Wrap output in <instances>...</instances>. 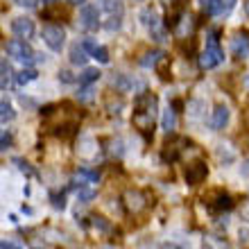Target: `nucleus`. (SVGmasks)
<instances>
[{
  "label": "nucleus",
  "mask_w": 249,
  "mask_h": 249,
  "mask_svg": "<svg viewBox=\"0 0 249 249\" xmlns=\"http://www.w3.org/2000/svg\"><path fill=\"white\" fill-rule=\"evenodd\" d=\"M50 199H53V206H54V209H66L64 195H57V193H53V195H50Z\"/></svg>",
  "instance_id": "obj_29"
},
{
  "label": "nucleus",
  "mask_w": 249,
  "mask_h": 249,
  "mask_svg": "<svg viewBox=\"0 0 249 249\" xmlns=\"http://www.w3.org/2000/svg\"><path fill=\"white\" fill-rule=\"evenodd\" d=\"M224 61V53L220 48V39H217V32H209L206 36V48L204 53L199 54V66L204 71H211V68H217V66Z\"/></svg>",
  "instance_id": "obj_2"
},
{
  "label": "nucleus",
  "mask_w": 249,
  "mask_h": 249,
  "mask_svg": "<svg viewBox=\"0 0 249 249\" xmlns=\"http://www.w3.org/2000/svg\"><path fill=\"white\" fill-rule=\"evenodd\" d=\"M79 25L84 27L86 32H95L100 27V9L95 5H82L79 12Z\"/></svg>",
  "instance_id": "obj_5"
},
{
  "label": "nucleus",
  "mask_w": 249,
  "mask_h": 249,
  "mask_svg": "<svg viewBox=\"0 0 249 249\" xmlns=\"http://www.w3.org/2000/svg\"><path fill=\"white\" fill-rule=\"evenodd\" d=\"M86 59H89V53L84 50V46H79V43H75V46L71 48V64L75 66H84Z\"/></svg>",
  "instance_id": "obj_13"
},
{
  "label": "nucleus",
  "mask_w": 249,
  "mask_h": 249,
  "mask_svg": "<svg viewBox=\"0 0 249 249\" xmlns=\"http://www.w3.org/2000/svg\"><path fill=\"white\" fill-rule=\"evenodd\" d=\"M124 199H127V209L134 211V213H138V211L145 206V197L138 193V190H129L127 195H124Z\"/></svg>",
  "instance_id": "obj_11"
},
{
  "label": "nucleus",
  "mask_w": 249,
  "mask_h": 249,
  "mask_svg": "<svg viewBox=\"0 0 249 249\" xmlns=\"http://www.w3.org/2000/svg\"><path fill=\"white\" fill-rule=\"evenodd\" d=\"M18 7H25V9H34L36 7V0H14Z\"/></svg>",
  "instance_id": "obj_31"
},
{
  "label": "nucleus",
  "mask_w": 249,
  "mask_h": 249,
  "mask_svg": "<svg viewBox=\"0 0 249 249\" xmlns=\"http://www.w3.org/2000/svg\"><path fill=\"white\" fill-rule=\"evenodd\" d=\"M231 53L238 59H247L249 57V36L247 34H238L231 39Z\"/></svg>",
  "instance_id": "obj_8"
},
{
  "label": "nucleus",
  "mask_w": 249,
  "mask_h": 249,
  "mask_svg": "<svg viewBox=\"0 0 249 249\" xmlns=\"http://www.w3.org/2000/svg\"><path fill=\"white\" fill-rule=\"evenodd\" d=\"M141 23H143L150 32H157L159 27H161V20H159V14L152 9V7H145L143 12H141Z\"/></svg>",
  "instance_id": "obj_10"
},
{
  "label": "nucleus",
  "mask_w": 249,
  "mask_h": 249,
  "mask_svg": "<svg viewBox=\"0 0 249 249\" xmlns=\"http://www.w3.org/2000/svg\"><path fill=\"white\" fill-rule=\"evenodd\" d=\"M175 127H177V111H175L172 107H168V109L163 111V118H161V129L170 134Z\"/></svg>",
  "instance_id": "obj_12"
},
{
  "label": "nucleus",
  "mask_w": 249,
  "mask_h": 249,
  "mask_svg": "<svg viewBox=\"0 0 249 249\" xmlns=\"http://www.w3.org/2000/svg\"><path fill=\"white\" fill-rule=\"evenodd\" d=\"M34 79H36V71L27 68V71H20L18 75H16V84H18V86H27L30 82H34Z\"/></svg>",
  "instance_id": "obj_18"
},
{
  "label": "nucleus",
  "mask_w": 249,
  "mask_h": 249,
  "mask_svg": "<svg viewBox=\"0 0 249 249\" xmlns=\"http://www.w3.org/2000/svg\"><path fill=\"white\" fill-rule=\"evenodd\" d=\"M243 175H245V177H249V161H245V165H243Z\"/></svg>",
  "instance_id": "obj_38"
},
{
  "label": "nucleus",
  "mask_w": 249,
  "mask_h": 249,
  "mask_svg": "<svg viewBox=\"0 0 249 249\" xmlns=\"http://www.w3.org/2000/svg\"><path fill=\"white\" fill-rule=\"evenodd\" d=\"M206 177H209V168H206L204 161H195V163H190L188 168H186V184L188 186L202 184Z\"/></svg>",
  "instance_id": "obj_6"
},
{
  "label": "nucleus",
  "mask_w": 249,
  "mask_h": 249,
  "mask_svg": "<svg viewBox=\"0 0 249 249\" xmlns=\"http://www.w3.org/2000/svg\"><path fill=\"white\" fill-rule=\"evenodd\" d=\"M12 163H14V165H16V168H18V170H20V172H23V175H27V177H30V175H34V170H32V165L27 163L25 159H18V157H16V159H14V161H12Z\"/></svg>",
  "instance_id": "obj_22"
},
{
  "label": "nucleus",
  "mask_w": 249,
  "mask_h": 249,
  "mask_svg": "<svg viewBox=\"0 0 249 249\" xmlns=\"http://www.w3.org/2000/svg\"><path fill=\"white\" fill-rule=\"evenodd\" d=\"M154 116H157V98L152 93L138 95L136 100V111H134V123L141 131H147L154 124Z\"/></svg>",
  "instance_id": "obj_1"
},
{
  "label": "nucleus",
  "mask_w": 249,
  "mask_h": 249,
  "mask_svg": "<svg viewBox=\"0 0 249 249\" xmlns=\"http://www.w3.org/2000/svg\"><path fill=\"white\" fill-rule=\"evenodd\" d=\"M229 118H231L229 107L217 105L215 109H213V118H211V127H213V129H224V127L229 124Z\"/></svg>",
  "instance_id": "obj_9"
},
{
  "label": "nucleus",
  "mask_w": 249,
  "mask_h": 249,
  "mask_svg": "<svg viewBox=\"0 0 249 249\" xmlns=\"http://www.w3.org/2000/svg\"><path fill=\"white\" fill-rule=\"evenodd\" d=\"M16 118V111H14V107L7 102V100H2L0 102V120L2 123H12V120Z\"/></svg>",
  "instance_id": "obj_17"
},
{
  "label": "nucleus",
  "mask_w": 249,
  "mask_h": 249,
  "mask_svg": "<svg viewBox=\"0 0 249 249\" xmlns=\"http://www.w3.org/2000/svg\"><path fill=\"white\" fill-rule=\"evenodd\" d=\"M120 25H123V23H120V16H118V18H113V16H111V23H107V30H109V32H113V30H120Z\"/></svg>",
  "instance_id": "obj_32"
},
{
  "label": "nucleus",
  "mask_w": 249,
  "mask_h": 249,
  "mask_svg": "<svg viewBox=\"0 0 249 249\" xmlns=\"http://www.w3.org/2000/svg\"><path fill=\"white\" fill-rule=\"evenodd\" d=\"M91 57L95 61H100V64H109V50H107V48H102V46L95 48V50L91 53Z\"/></svg>",
  "instance_id": "obj_21"
},
{
  "label": "nucleus",
  "mask_w": 249,
  "mask_h": 249,
  "mask_svg": "<svg viewBox=\"0 0 249 249\" xmlns=\"http://www.w3.org/2000/svg\"><path fill=\"white\" fill-rule=\"evenodd\" d=\"M77 175H79V177H84L86 181H91V184H93V181H98V179H100V175H98V172H95V170H89V168H79V170H77Z\"/></svg>",
  "instance_id": "obj_25"
},
{
  "label": "nucleus",
  "mask_w": 249,
  "mask_h": 249,
  "mask_svg": "<svg viewBox=\"0 0 249 249\" xmlns=\"http://www.w3.org/2000/svg\"><path fill=\"white\" fill-rule=\"evenodd\" d=\"M100 75H102V72H100L98 68H86V71L79 75V86H91L93 82L100 79Z\"/></svg>",
  "instance_id": "obj_15"
},
{
  "label": "nucleus",
  "mask_w": 249,
  "mask_h": 249,
  "mask_svg": "<svg viewBox=\"0 0 249 249\" xmlns=\"http://www.w3.org/2000/svg\"><path fill=\"white\" fill-rule=\"evenodd\" d=\"M245 9H247V14H249V2H247V5H245Z\"/></svg>",
  "instance_id": "obj_39"
},
{
  "label": "nucleus",
  "mask_w": 249,
  "mask_h": 249,
  "mask_svg": "<svg viewBox=\"0 0 249 249\" xmlns=\"http://www.w3.org/2000/svg\"><path fill=\"white\" fill-rule=\"evenodd\" d=\"M204 9L211 16H217V14H222V0H204Z\"/></svg>",
  "instance_id": "obj_20"
},
{
  "label": "nucleus",
  "mask_w": 249,
  "mask_h": 249,
  "mask_svg": "<svg viewBox=\"0 0 249 249\" xmlns=\"http://www.w3.org/2000/svg\"><path fill=\"white\" fill-rule=\"evenodd\" d=\"M0 249H23V245L12 240V238H5V240L0 243Z\"/></svg>",
  "instance_id": "obj_27"
},
{
  "label": "nucleus",
  "mask_w": 249,
  "mask_h": 249,
  "mask_svg": "<svg viewBox=\"0 0 249 249\" xmlns=\"http://www.w3.org/2000/svg\"><path fill=\"white\" fill-rule=\"evenodd\" d=\"M213 209L215 211H231L233 209V199L229 195H224V193H217V199L213 202Z\"/></svg>",
  "instance_id": "obj_16"
},
{
  "label": "nucleus",
  "mask_w": 249,
  "mask_h": 249,
  "mask_svg": "<svg viewBox=\"0 0 249 249\" xmlns=\"http://www.w3.org/2000/svg\"><path fill=\"white\" fill-rule=\"evenodd\" d=\"M59 79H61V82H66V84H68V82H72V75H71V72H68V71H61V72H59Z\"/></svg>",
  "instance_id": "obj_35"
},
{
  "label": "nucleus",
  "mask_w": 249,
  "mask_h": 249,
  "mask_svg": "<svg viewBox=\"0 0 249 249\" xmlns=\"http://www.w3.org/2000/svg\"><path fill=\"white\" fill-rule=\"evenodd\" d=\"M113 86H116L118 91H129L131 82H129L127 77H124V75H116V77H113Z\"/></svg>",
  "instance_id": "obj_23"
},
{
  "label": "nucleus",
  "mask_w": 249,
  "mask_h": 249,
  "mask_svg": "<svg viewBox=\"0 0 249 249\" xmlns=\"http://www.w3.org/2000/svg\"><path fill=\"white\" fill-rule=\"evenodd\" d=\"M82 46H84V50H86V53L91 54L93 50H95V48H98V43H95V41H89V39H86L84 43H82Z\"/></svg>",
  "instance_id": "obj_34"
},
{
  "label": "nucleus",
  "mask_w": 249,
  "mask_h": 249,
  "mask_svg": "<svg viewBox=\"0 0 249 249\" xmlns=\"http://www.w3.org/2000/svg\"><path fill=\"white\" fill-rule=\"evenodd\" d=\"M91 224H93V227H95L98 231H105V233H107V231H111V224L105 222V217L93 215V217H91Z\"/></svg>",
  "instance_id": "obj_24"
},
{
  "label": "nucleus",
  "mask_w": 249,
  "mask_h": 249,
  "mask_svg": "<svg viewBox=\"0 0 249 249\" xmlns=\"http://www.w3.org/2000/svg\"><path fill=\"white\" fill-rule=\"evenodd\" d=\"M0 145H2V150H7V147H9V145H12V134H9V131H2V138H0Z\"/></svg>",
  "instance_id": "obj_30"
},
{
  "label": "nucleus",
  "mask_w": 249,
  "mask_h": 249,
  "mask_svg": "<svg viewBox=\"0 0 249 249\" xmlns=\"http://www.w3.org/2000/svg\"><path fill=\"white\" fill-rule=\"evenodd\" d=\"M204 243H206L209 249H229L227 240H224V238H217V236H206L204 238Z\"/></svg>",
  "instance_id": "obj_19"
},
{
  "label": "nucleus",
  "mask_w": 249,
  "mask_h": 249,
  "mask_svg": "<svg viewBox=\"0 0 249 249\" xmlns=\"http://www.w3.org/2000/svg\"><path fill=\"white\" fill-rule=\"evenodd\" d=\"M240 243H245V245H249V231H245V229H240Z\"/></svg>",
  "instance_id": "obj_36"
},
{
  "label": "nucleus",
  "mask_w": 249,
  "mask_h": 249,
  "mask_svg": "<svg viewBox=\"0 0 249 249\" xmlns=\"http://www.w3.org/2000/svg\"><path fill=\"white\" fill-rule=\"evenodd\" d=\"M93 197H95V190H91V188H79L77 190V199H79V202H91Z\"/></svg>",
  "instance_id": "obj_26"
},
{
  "label": "nucleus",
  "mask_w": 249,
  "mask_h": 249,
  "mask_svg": "<svg viewBox=\"0 0 249 249\" xmlns=\"http://www.w3.org/2000/svg\"><path fill=\"white\" fill-rule=\"evenodd\" d=\"M238 0H222V14H227V12H231L233 9V5H236Z\"/></svg>",
  "instance_id": "obj_33"
},
{
  "label": "nucleus",
  "mask_w": 249,
  "mask_h": 249,
  "mask_svg": "<svg viewBox=\"0 0 249 249\" xmlns=\"http://www.w3.org/2000/svg\"><path fill=\"white\" fill-rule=\"evenodd\" d=\"M5 53L9 54L12 59L23 61V64H27V61L34 59V50L30 48V43H27L25 39H12L5 46Z\"/></svg>",
  "instance_id": "obj_3"
},
{
  "label": "nucleus",
  "mask_w": 249,
  "mask_h": 249,
  "mask_svg": "<svg viewBox=\"0 0 249 249\" xmlns=\"http://www.w3.org/2000/svg\"><path fill=\"white\" fill-rule=\"evenodd\" d=\"M12 32L18 36V39H32L34 36V20L27 18V16H18V18L12 20Z\"/></svg>",
  "instance_id": "obj_7"
},
{
  "label": "nucleus",
  "mask_w": 249,
  "mask_h": 249,
  "mask_svg": "<svg viewBox=\"0 0 249 249\" xmlns=\"http://www.w3.org/2000/svg\"><path fill=\"white\" fill-rule=\"evenodd\" d=\"M0 75H2V77H0V89H2V91H7V89H9V84H12V66L7 64V59H2L0 61Z\"/></svg>",
  "instance_id": "obj_14"
},
{
  "label": "nucleus",
  "mask_w": 249,
  "mask_h": 249,
  "mask_svg": "<svg viewBox=\"0 0 249 249\" xmlns=\"http://www.w3.org/2000/svg\"><path fill=\"white\" fill-rule=\"evenodd\" d=\"M79 100H82V102H89V100H93V84L91 86H82Z\"/></svg>",
  "instance_id": "obj_28"
},
{
  "label": "nucleus",
  "mask_w": 249,
  "mask_h": 249,
  "mask_svg": "<svg viewBox=\"0 0 249 249\" xmlns=\"http://www.w3.org/2000/svg\"><path fill=\"white\" fill-rule=\"evenodd\" d=\"M41 36H43V43H46L53 53H61V48L66 43V32L64 27L59 25H46L41 30Z\"/></svg>",
  "instance_id": "obj_4"
},
{
  "label": "nucleus",
  "mask_w": 249,
  "mask_h": 249,
  "mask_svg": "<svg viewBox=\"0 0 249 249\" xmlns=\"http://www.w3.org/2000/svg\"><path fill=\"white\" fill-rule=\"evenodd\" d=\"M68 5H86V0H66Z\"/></svg>",
  "instance_id": "obj_37"
}]
</instances>
